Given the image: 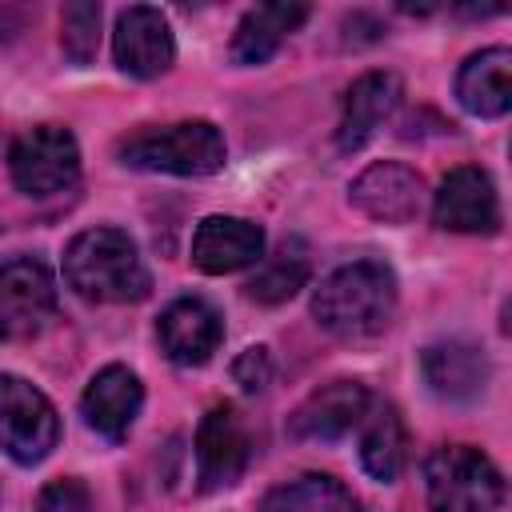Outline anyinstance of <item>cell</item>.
Segmentation results:
<instances>
[{"mask_svg":"<svg viewBox=\"0 0 512 512\" xmlns=\"http://www.w3.org/2000/svg\"><path fill=\"white\" fill-rule=\"evenodd\" d=\"M396 312V276L380 260L340 264L312 292V316L340 340H368L388 328Z\"/></svg>","mask_w":512,"mask_h":512,"instance_id":"1","label":"cell"},{"mask_svg":"<svg viewBox=\"0 0 512 512\" xmlns=\"http://www.w3.org/2000/svg\"><path fill=\"white\" fill-rule=\"evenodd\" d=\"M64 280L92 304H132L152 288L136 240L120 228H84L72 236L64 248Z\"/></svg>","mask_w":512,"mask_h":512,"instance_id":"2","label":"cell"},{"mask_svg":"<svg viewBox=\"0 0 512 512\" xmlns=\"http://www.w3.org/2000/svg\"><path fill=\"white\" fill-rule=\"evenodd\" d=\"M224 136L208 120H180L164 128H140L120 140V164L136 172L168 176H212L224 168Z\"/></svg>","mask_w":512,"mask_h":512,"instance_id":"3","label":"cell"},{"mask_svg":"<svg viewBox=\"0 0 512 512\" xmlns=\"http://www.w3.org/2000/svg\"><path fill=\"white\" fill-rule=\"evenodd\" d=\"M424 492L432 512H496L504 476L480 448L444 444L424 460Z\"/></svg>","mask_w":512,"mask_h":512,"instance_id":"4","label":"cell"},{"mask_svg":"<svg viewBox=\"0 0 512 512\" xmlns=\"http://www.w3.org/2000/svg\"><path fill=\"white\" fill-rule=\"evenodd\" d=\"M8 176L24 196L68 192L80 176V144L60 124H36L20 132L8 148Z\"/></svg>","mask_w":512,"mask_h":512,"instance_id":"5","label":"cell"},{"mask_svg":"<svg viewBox=\"0 0 512 512\" xmlns=\"http://www.w3.org/2000/svg\"><path fill=\"white\" fill-rule=\"evenodd\" d=\"M60 440V416L52 400L24 376L0 372V448L16 464H40Z\"/></svg>","mask_w":512,"mask_h":512,"instance_id":"6","label":"cell"},{"mask_svg":"<svg viewBox=\"0 0 512 512\" xmlns=\"http://www.w3.org/2000/svg\"><path fill=\"white\" fill-rule=\"evenodd\" d=\"M56 316V280L48 264L12 256L0 264V340L20 344L40 336Z\"/></svg>","mask_w":512,"mask_h":512,"instance_id":"7","label":"cell"},{"mask_svg":"<svg viewBox=\"0 0 512 512\" xmlns=\"http://www.w3.org/2000/svg\"><path fill=\"white\" fill-rule=\"evenodd\" d=\"M432 220L444 232H464V236L500 232V196H496L492 176L484 168H472V164L452 168L436 188Z\"/></svg>","mask_w":512,"mask_h":512,"instance_id":"8","label":"cell"},{"mask_svg":"<svg viewBox=\"0 0 512 512\" xmlns=\"http://www.w3.org/2000/svg\"><path fill=\"white\" fill-rule=\"evenodd\" d=\"M252 460V440L232 404L208 408V416L196 428V480L200 492L232 488Z\"/></svg>","mask_w":512,"mask_h":512,"instance_id":"9","label":"cell"},{"mask_svg":"<svg viewBox=\"0 0 512 512\" xmlns=\"http://www.w3.org/2000/svg\"><path fill=\"white\" fill-rule=\"evenodd\" d=\"M112 56H116V68L136 80L164 76L176 60V40L164 12L148 4H132L128 12H120L112 32Z\"/></svg>","mask_w":512,"mask_h":512,"instance_id":"10","label":"cell"},{"mask_svg":"<svg viewBox=\"0 0 512 512\" xmlns=\"http://www.w3.org/2000/svg\"><path fill=\"white\" fill-rule=\"evenodd\" d=\"M348 200L380 224H408L416 220L420 204H424V180L416 168L400 164V160H380L368 164L352 184H348Z\"/></svg>","mask_w":512,"mask_h":512,"instance_id":"11","label":"cell"},{"mask_svg":"<svg viewBox=\"0 0 512 512\" xmlns=\"http://www.w3.org/2000/svg\"><path fill=\"white\" fill-rule=\"evenodd\" d=\"M368 388L360 380H332L320 384L300 400V408L288 416V436L292 440H340L352 428L364 424L368 416Z\"/></svg>","mask_w":512,"mask_h":512,"instance_id":"12","label":"cell"},{"mask_svg":"<svg viewBox=\"0 0 512 512\" xmlns=\"http://www.w3.org/2000/svg\"><path fill=\"white\" fill-rule=\"evenodd\" d=\"M156 336H160V348L172 364L180 368H196L204 364L220 340H224V320L220 312L200 300V296H180L172 300L164 312H160V324H156Z\"/></svg>","mask_w":512,"mask_h":512,"instance_id":"13","label":"cell"},{"mask_svg":"<svg viewBox=\"0 0 512 512\" xmlns=\"http://www.w3.org/2000/svg\"><path fill=\"white\" fill-rule=\"evenodd\" d=\"M264 260V232L240 216H204L192 232V264L208 276L240 272Z\"/></svg>","mask_w":512,"mask_h":512,"instance_id":"14","label":"cell"},{"mask_svg":"<svg viewBox=\"0 0 512 512\" xmlns=\"http://www.w3.org/2000/svg\"><path fill=\"white\" fill-rule=\"evenodd\" d=\"M140 404H144V384L136 372H128L124 364H108L100 368L84 396H80V412L88 420L92 432H100L104 440H124L128 428L136 424L140 416Z\"/></svg>","mask_w":512,"mask_h":512,"instance_id":"15","label":"cell"},{"mask_svg":"<svg viewBox=\"0 0 512 512\" xmlns=\"http://www.w3.org/2000/svg\"><path fill=\"white\" fill-rule=\"evenodd\" d=\"M400 96H404V88H400V80H396L392 72H364V76L348 88V96H344L336 144H340L344 152L364 148V144L392 120V112L400 108Z\"/></svg>","mask_w":512,"mask_h":512,"instance_id":"16","label":"cell"},{"mask_svg":"<svg viewBox=\"0 0 512 512\" xmlns=\"http://www.w3.org/2000/svg\"><path fill=\"white\" fill-rule=\"evenodd\" d=\"M420 372L428 388L448 404H472L488 388V356L468 340H440L424 348Z\"/></svg>","mask_w":512,"mask_h":512,"instance_id":"17","label":"cell"},{"mask_svg":"<svg viewBox=\"0 0 512 512\" xmlns=\"http://www.w3.org/2000/svg\"><path fill=\"white\" fill-rule=\"evenodd\" d=\"M456 100L464 112L480 120H496L512 108V52L508 48H484L468 56L456 72Z\"/></svg>","mask_w":512,"mask_h":512,"instance_id":"18","label":"cell"},{"mask_svg":"<svg viewBox=\"0 0 512 512\" xmlns=\"http://www.w3.org/2000/svg\"><path fill=\"white\" fill-rule=\"evenodd\" d=\"M308 20L304 4H260L252 12H244V20L236 24L232 36V60L236 64H264L276 56V48L284 44L288 32H296Z\"/></svg>","mask_w":512,"mask_h":512,"instance_id":"19","label":"cell"},{"mask_svg":"<svg viewBox=\"0 0 512 512\" xmlns=\"http://www.w3.org/2000/svg\"><path fill=\"white\" fill-rule=\"evenodd\" d=\"M360 464L380 484H392L404 472V464H408V432H404V420H400V412L392 404H384V408L364 416Z\"/></svg>","mask_w":512,"mask_h":512,"instance_id":"20","label":"cell"},{"mask_svg":"<svg viewBox=\"0 0 512 512\" xmlns=\"http://www.w3.org/2000/svg\"><path fill=\"white\" fill-rule=\"evenodd\" d=\"M260 512H364V508L340 480L308 472V476H296L288 484H276L264 496Z\"/></svg>","mask_w":512,"mask_h":512,"instance_id":"21","label":"cell"},{"mask_svg":"<svg viewBox=\"0 0 512 512\" xmlns=\"http://www.w3.org/2000/svg\"><path fill=\"white\" fill-rule=\"evenodd\" d=\"M304 280H308V260L284 244L276 256H268V260L256 268V276L248 280L244 292H248V300H256V304H284V300H292V296L304 288Z\"/></svg>","mask_w":512,"mask_h":512,"instance_id":"22","label":"cell"},{"mask_svg":"<svg viewBox=\"0 0 512 512\" xmlns=\"http://www.w3.org/2000/svg\"><path fill=\"white\" fill-rule=\"evenodd\" d=\"M60 48L72 64H92L100 48V4L92 0H72L60 12Z\"/></svg>","mask_w":512,"mask_h":512,"instance_id":"23","label":"cell"},{"mask_svg":"<svg viewBox=\"0 0 512 512\" xmlns=\"http://www.w3.org/2000/svg\"><path fill=\"white\" fill-rule=\"evenodd\" d=\"M36 512H92V492L84 488V480L64 476L40 488L36 496Z\"/></svg>","mask_w":512,"mask_h":512,"instance_id":"24","label":"cell"},{"mask_svg":"<svg viewBox=\"0 0 512 512\" xmlns=\"http://www.w3.org/2000/svg\"><path fill=\"white\" fill-rule=\"evenodd\" d=\"M232 376L244 392H260L268 380H272V364H268V348H248L236 364H232Z\"/></svg>","mask_w":512,"mask_h":512,"instance_id":"25","label":"cell"}]
</instances>
